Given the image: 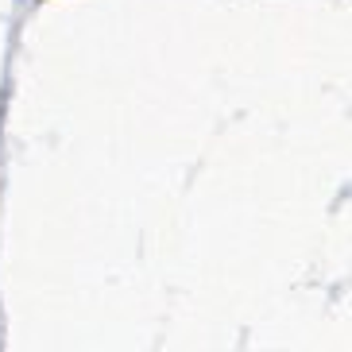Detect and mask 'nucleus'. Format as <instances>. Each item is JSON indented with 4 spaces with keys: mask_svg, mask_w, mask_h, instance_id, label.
Returning a JSON list of instances; mask_svg holds the SVG:
<instances>
[]
</instances>
